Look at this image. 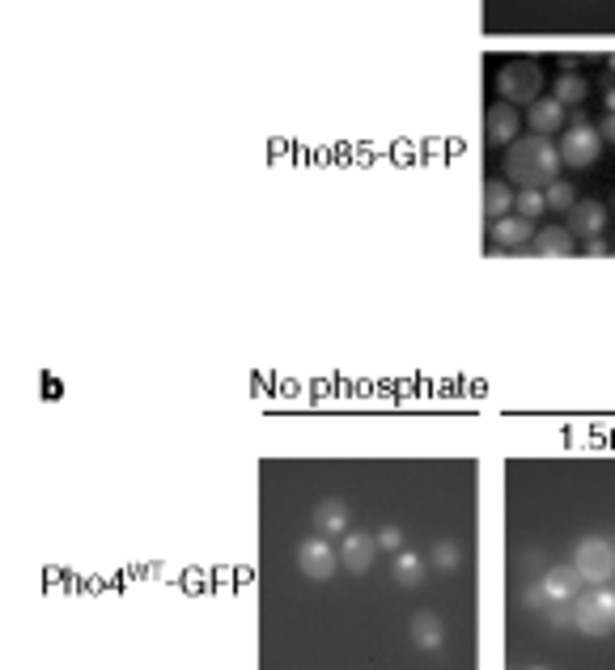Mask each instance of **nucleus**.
Masks as SVG:
<instances>
[{
  "label": "nucleus",
  "mask_w": 615,
  "mask_h": 670,
  "mask_svg": "<svg viewBox=\"0 0 615 670\" xmlns=\"http://www.w3.org/2000/svg\"><path fill=\"white\" fill-rule=\"evenodd\" d=\"M577 64H581L577 56H560V68H564V73H577Z\"/></svg>",
  "instance_id": "obj_25"
},
{
  "label": "nucleus",
  "mask_w": 615,
  "mask_h": 670,
  "mask_svg": "<svg viewBox=\"0 0 615 670\" xmlns=\"http://www.w3.org/2000/svg\"><path fill=\"white\" fill-rule=\"evenodd\" d=\"M564 217H569V221H564V230L581 233L586 242H590V238H598V233H603V225H607V209H603V204H595V200H581V204H573Z\"/></svg>",
  "instance_id": "obj_10"
},
{
  "label": "nucleus",
  "mask_w": 615,
  "mask_h": 670,
  "mask_svg": "<svg viewBox=\"0 0 615 670\" xmlns=\"http://www.w3.org/2000/svg\"><path fill=\"white\" fill-rule=\"evenodd\" d=\"M497 94L509 102V106H518V102H539V94H543V68H539L535 59H514V64H505L497 73Z\"/></svg>",
  "instance_id": "obj_3"
},
{
  "label": "nucleus",
  "mask_w": 615,
  "mask_h": 670,
  "mask_svg": "<svg viewBox=\"0 0 615 670\" xmlns=\"http://www.w3.org/2000/svg\"><path fill=\"white\" fill-rule=\"evenodd\" d=\"M556 170H560V154L548 136H522V140H514L505 149V174L518 183L522 192L526 187H535V192L552 187Z\"/></svg>",
  "instance_id": "obj_1"
},
{
  "label": "nucleus",
  "mask_w": 615,
  "mask_h": 670,
  "mask_svg": "<svg viewBox=\"0 0 615 670\" xmlns=\"http://www.w3.org/2000/svg\"><path fill=\"white\" fill-rule=\"evenodd\" d=\"M526 123H531V132H535V136L560 132V128H564V106H560L556 98H539V102H531V115H526Z\"/></svg>",
  "instance_id": "obj_11"
},
{
  "label": "nucleus",
  "mask_w": 615,
  "mask_h": 670,
  "mask_svg": "<svg viewBox=\"0 0 615 670\" xmlns=\"http://www.w3.org/2000/svg\"><path fill=\"white\" fill-rule=\"evenodd\" d=\"M335 564H340V548H331L327 539H306L297 548V569L314 581H327L335 573Z\"/></svg>",
  "instance_id": "obj_6"
},
{
  "label": "nucleus",
  "mask_w": 615,
  "mask_h": 670,
  "mask_svg": "<svg viewBox=\"0 0 615 670\" xmlns=\"http://www.w3.org/2000/svg\"><path fill=\"white\" fill-rule=\"evenodd\" d=\"M598 136H603V145H615V115H607L598 123Z\"/></svg>",
  "instance_id": "obj_23"
},
{
  "label": "nucleus",
  "mask_w": 615,
  "mask_h": 670,
  "mask_svg": "<svg viewBox=\"0 0 615 670\" xmlns=\"http://www.w3.org/2000/svg\"><path fill=\"white\" fill-rule=\"evenodd\" d=\"M607 73H611V77H615V51H611V56H607Z\"/></svg>",
  "instance_id": "obj_27"
},
{
  "label": "nucleus",
  "mask_w": 615,
  "mask_h": 670,
  "mask_svg": "<svg viewBox=\"0 0 615 670\" xmlns=\"http://www.w3.org/2000/svg\"><path fill=\"white\" fill-rule=\"evenodd\" d=\"M543 195H548V209H556V212H569V209L577 204L573 187H569V183H560V178H556V183H552V187H548Z\"/></svg>",
  "instance_id": "obj_21"
},
{
  "label": "nucleus",
  "mask_w": 615,
  "mask_h": 670,
  "mask_svg": "<svg viewBox=\"0 0 615 670\" xmlns=\"http://www.w3.org/2000/svg\"><path fill=\"white\" fill-rule=\"evenodd\" d=\"M586 90H590V85H586L581 73H560L556 85H552V98H556L560 106H581V102H586Z\"/></svg>",
  "instance_id": "obj_16"
},
{
  "label": "nucleus",
  "mask_w": 615,
  "mask_h": 670,
  "mask_svg": "<svg viewBox=\"0 0 615 670\" xmlns=\"http://www.w3.org/2000/svg\"><path fill=\"white\" fill-rule=\"evenodd\" d=\"M378 548H382V552H399V548H404V535H399L395 526H386V531H378Z\"/></svg>",
  "instance_id": "obj_22"
},
{
  "label": "nucleus",
  "mask_w": 615,
  "mask_h": 670,
  "mask_svg": "<svg viewBox=\"0 0 615 670\" xmlns=\"http://www.w3.org/2000/svg\"><path fill=\"white\" fill-rule=\"evenodd\" d=\"M531 250L543 255V259H564V255H573V233L564 230V225H548V230L535 233Z\"/></svg>",
  "instance_id": "obj_13"
},
{
  "label": "nucleus",
  "mask_w": 615,
  "mask_h": 670,
  "mask_svg": "<svg viewBox=\"0 0 615 670\" xmlns=\"http://www.w3.org/2000/svg\"><path fill=\"white\" fill-rule=\"evenodd\" d=\"M314 526H319V535H344L348 531V505L344 501H323L319 514H314Z\"/></svg>",
  "instance_id": "obj_15"
},
{
  "label": "nucleus",
  "mask_w": 615,
  "mask_h": 670,
  "mask_svg": "<svg viewBox=\"0 0 615 670\" xmlns=\"http://www.w3.org/2000/svg\"><path fill=\"white\" fill-rule=\"evenodd\" d=\"M573 624L586 632V636H607V632H615V594L607 590V586H590V590L573 603Z\"/></svg>",
  "instance_id": "obj_2"
},
{
  "label": "nucleus",
  "mask_w": 615,
  "mask_h": 670,
  "mask_svg": "<svg viewBox=\"0 0 615 670\" xmlns=\"http://www.w3.org/2000/svg\"><path fill=\"white\" fill-rule=\"evenodd\" d=\"M573 569L581 573V586H607L615 577V548L607 539H581Z\"/></svg>",
  "instance_id": "obj_4"
},
{
  "label": "nucleus",
  "mask_w": 615,
  "mask_h": 670,
  "mask_svg": "<svg viewBox=\"0 0 615 670\" xmlns=\"http://www.w3.org/2000/svg\"><path fill=\"white\" fill-rule=\"evenodd\" d=\"M560 166H573V170H586V166H595L598 154H603V136H598V128H590V123H573L569 132L560 136Z\"/></svg>",
  "instance_id": "obj_5"
},
{
  "label": "nucleus",
  "mask_w": 615,
  "mask_h": 670,
  "mask_svg": "<svg viewBox=\"0 0 615 670\" xmlns=\"http://www.w3.org/2000/svg\"><path fill=\"white\" fill-rule=\"evenodd\" d=\"M484 212H488V221H501V217L514 212V192H509L505 178H493V183L484 187Z\"/></svg>",
  "instance_id": "obj_14"
},
{
  "label": "nucleus",
  "mask_w": 615,
  "mask_h": 670,
  "mask_svg": "<svg viewBox=\"0 0 615 670\" xmlns=\"http://www.w3.org/2000/svg\"><path fill=\"white\" fill-rule=\"evenodd\" d=\"M586 255H607V242H603V238H590V242H586Z\"/></svg>",
  "instance_id": "obj_24"
},
{
  "label": "nucleus",
  "mask_w": 615,
  "mask_h": 670,
  "mask_svg": "<svg viewBox=\"0 0 615 670\" xmlns=\"http://www.w3.org/2000/svg\"><path fill=\"white\" fill-rule=\"evenodd\" d=\"M543 209H548V195L535 192V187H526V192L514 195V212H518V217H526V221H535Z\"/></svg>",
  "instance_id": "obj_20"
},
{
  "label": "nucleus",
  "mask_w": 615,
  "mask_h": 670,
  "mask_svg": "<svg viewBox=\"0 0 615 670\" xmlns=\"http://www.w3.org/2000/svg\"><path fill=\"white\" fill-rule=\"evenodd\" d=\"M539 586L548 590V598H556V603H577V594H581V573H577V569H548Z\"/></svg>",
  "instance_id": "obj_12"
},
{
  "label": "nucleus",
  "mask_w": 615,
  "mask_h": 670,
  "mask_svg": "<svg viewBox=\"0 0 615 670\" xmlns=\"http://www.w3.org/2000/svg\"><path fill=\"white\" fill-rule=\"evenodd\" d=\"M611 200H615V195H611Z\"/></svg>",
  "instance_id": "obj_28"
},
{
  "label": "nucleus",
  "mask_w": 615,
  "mask_h": 670,
  "mask_svg": "<svg viewBox=\"0 0 615 670\" xmlns=\"http://www.w3.org/2000/svg\"><path fill=\"white\" fill-rule=\"evenodd\" d=\"M484 128H488V145H514L518 140V128H522V115L518 106H509V102H493L488 106V115H484Z\"/></svg>",
  "instance_id": "obj_8"
},
{
  "label": "nucleus",
  "mask_w": 615,
  "mask_h": 670,
  "mask_svg": "<svg viewBox=\"0 0 615 670\" xmlns=\"http://www.w3.org/2000/svg\"><path fill=\"white\" fill-rule=\"evenodd\" d=\"M395 581H399V586H407V590H412V586H421V581H424V560H421V556H412V552L395 556Z\"/></svg>",
  "instance_id": "obj_18"
},
{
  "label": "nucleus",
  "mask_w": 615,
  "mask_h": 670,
  "mask_svg": "<svg viewBox=\"0 0 615 670\" xmlns=\"http://www.w3.org/2000/svg\"><path fill=\"white\" fill-rule=\"evenodd\" d=\"M412 641H416L421 650H438V645L445 641L442 619H438V615H429V611L416 615V619H412Z\"/></svg>",
  "instance_id": "obj_17"
},
{
  "label": "nucleus",
  "mask_w": 615,
  "mask_h": 670,
  "mask_svg": "<svg viewBox=\"0 0 615 670\" xmlns=\"http://www.w3.org/2000/svg\"><path fill=\"white\" fill-rule=\"evenodd\" d=\"M378 535H344V543H340V564H344L348 573H366L369 564L378 560Z\"/></svg>",
  "instance_id": "obj_9"
},
{
  "label": "nucleus",
  "mask_w": 615,
  "mask_h": 670,
  "mask_svg": "<svg viewBox=\"0 0 615 670\" xmlns=\"http://www.w3.org/2000/svg\"><path fill=\"white\" fill-rule=\"evenodd\" d=\"M429 560H433L442 573H450V569H459L462 552H459V543H454V539H438V543H433V552H429Z\"/></svg>",
  "instance_id": "obj_19"
},
{
  "label": "nucleus",
  "mask_w": 615,
  "mask_h": 670,
  "mask_svg": "<svg viewBox=\"0 0 615 670\" xmlns=\"http://www.w3.org/2000/svg\"><path fill=\"white\" fill-rule=\"evenodd\" d=\"M535 221H526V217H518V212H509V217H501V221H493V247L497 250H522L535 242Z\"/></svg>",
  "instance_id": "obj_7"
},
{
  "label": "nucleus",
  "mask_w": 615,
  "mask_h": 670,
  "mask_svg": "<svg viewBox=\"0 0 615 670\" xmlns=\"http://www.w3.org/2000/svg\"><path fill=\"white\" fill-rule=\"evenodd\" d=\"M607 115H615V85L607 90Z\"/></svg>",
  "instance_id": "obj_26"
}]
</instances>
